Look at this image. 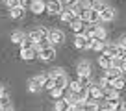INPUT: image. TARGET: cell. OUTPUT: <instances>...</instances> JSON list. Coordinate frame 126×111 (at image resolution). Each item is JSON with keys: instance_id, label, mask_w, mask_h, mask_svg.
<instances>
[{"instance_id": "obj_30", "label": "cell", "mask_w": 126, "mask_h": 111, "mask_svg": "<svg viewBox=\"0 0 126 111\" xmlns=\"http://www.w3.org/2000/svg\"><path fill=\"white\" fill-rule=\"evenodd\" d=\"M52 87H54V80H52L50 76H48V78H47V82L43 83V89H48V91H50Z\"/></svg>"}, {"instance_id": "obj_37", "label": "cell", "mask_w": 126, "mask_h": 111, "mask_svg": "<svg viewBox=\"0 0 126 111\" xmlns=\"http://www.w3.org/2000/svg\"><path fill=\"white\" fill-rule=\"evenodd\" d=\"M30 4H32V0H19V6H22L24 9L30 8Z\"/></svg>"}, {"instance_id": "obj_6", "label": "cell", "mask_w": 126, "mask_h": 111, "mask_svg": "<svg viewBox=\"0 0 126 111\" xmlns=\"http://www.w3.org/2000/svg\"><path fill=\"white\" fill-rule=\"evenodd\" d=\"M89 44H91V37H87L85 33H76V37H74V46L76 48H89Z\"/></svg>"}, {"instance_id": "obj_12", "label": "cell", "mask_w": 126, "mask_h": 111, "mask_svg": "<svg viewBox=\"0 0 126 111\" xmlns=\"http://www.w3.org/2000/svg\"><path fill=\"white\" fill-rule=\"evenodd\" d=\"M76 72H78V76H91V65H89V61H82V63H78Z\"/></svg>"}, {"instance_id": "obj_32", "label": "cell", "mask_w": 126, "mask_h": 111, "mask_svg": "<svg viewBox=\"0 0 126 111\" xmlns=\"http://www.w3.org/2000/svg\"><path fill=\"white\" fill-rule=\"evenodd\" d=\"M80 0H63V4L67 6V8H72V6H78Z\"/></svg>"}, {"instance_id": "obj_36", "label": "cell", "mask_w": 126, "mask_h": 111, "mask_svg": "<svg viewBox=\"0 0 126 111\" xmlns=\"http://www.w3.org/2000/svg\"><path fill=\"white\" fill-rule=\"evenodd\" d=\"M94 2H96V0H82V6H83V8H91Z\"/></svg>"}, {"instance_id": "obj_19", "label": "cell", "mask_w": 126, "mask_h": 111, "mask_svg": "<svg viewBox=\"0 0 126 111\" xmlns=\"http://www.w3.org/2000/svg\"><path fill=\"white\" fill-rule=\"evenodd\" d=\"M98 65L102 69H108V67H111V56H108V54H100V57H98Z\"/></svg>"}, {"instance_id": "obj_4", "label": "cell", "mask_w": 126, "mask_h": 111, "mask_svg": "<svg viewBox=\"0 0 126 111\" xmlns=\"http://www.w3.org/2000/svg\"><path fill=\"white\" fill-rule=\"evenodd\" d=\"M37 57L39 59H43V61H50V59H54L56 57V50H54V46H45V48H39L37 50Z\"/></svg>"}, {"instance_id": "obj_27", "label": "cell", "mask_w": 126, "mask_h": 111, "mask_svg": "<svg viewBox=\"0 0 126 111\" xmlns=\"http://www.w3.org/2000/svg\"><path fill=\"white\" fill-rule=\"evenodd\" d=\"M22 37H24V33H22V32H13V35H11V43L19 44L20 41H22Z\"/></svg>"}, {"instance_id": "obj_9", "label": "cell", "mask_w": 126, "mask_h": 111, "mask_svg": "<svg viewBox=\"0 0 126 111\" xmlns=\"http://www.w3.org/2000/svg\"><path fill=\"white\" fill-rule=\"evenodd\" d=\"M104 78L106 80H110V82H113L115 78H117V76H121L122 74V70L121 69H117V67H113V65H111V67H108V69H104Z\"/></svg>"}, {"instance_id": "obj_22", "label": "cell", "mask_w": 126, "mask_h": 111, "mask_svg": "<svg viewBox=\"0 0 126 111\" xmlns=\"http://www.w3.org/2000/svg\"><path fill=\"white\" fill-rule=\"evenodd\" d=\"M111 85H113V89H117V91H122V89H124V78H122V74L117 76V78L111 82Z\"/></svg>"}, {"instance_id": "obj_24", "label": "cell", "mask_w": 126, "mask_h": 111, "mask_svg": "<svg viewBox=\"0 0 126 111\" xmlns=\"http://www.w3.org/2000/svg\"><path fill=\"white\" fill-rule=\"evenodd\" d=\"M113 57H126L124 44H115V56H113Z\"/></svg>"}, {"instance_id": "obj_29", "label": "cell", "mask_w": 126, "mask_h": 111, "mask_svg": "<svg viewBox=\"0 0 126 111\" xmlns=\"http://www.w3.org/2000/svg\"><path fill=\"white\" fill-rule=\"evenodd\" d=\"M47 78H48V74H39V76H35V82L41 85V89H43V83L47 82Z\"/></svg>"}, {"instance_id": "obj_21", "label": "cell", "mask_w": 126, "mask_h": 111, "mask_svg": "<svg viewBox=\"0 0 126 111\" xmlns=\"http://www.w3.org/2000/svg\"><path fill=\"white\" fill-rule=\"evenodd\" d=\"M111 65L117 69H121L122 72L126 70V63H124V57H111Z\"/></svg>"}, {"instance_id": "obj_35", "label": "cell", "mask_w": 126, "mask_h": 111, "mask_svg": "<svg viewBox=\"0 0 126 111\" xmlns=\"http://www.w3.org/2000/svg\"><path fill=\"white\" fill-rule=\"evenodd\" d=\"M61 72H63V69H52V70H50V74H48V76H52V78H54V76H58V74H61Z\"/></svg>"}, {"instance_id": "obj_28", "label": "cell", "mask_w": 126, "mask_h": 111, "mask_svg": "<svg viewBox=\"0 0 126 111\" xmlns=\"http://www.w3.org/2000/svg\"><path fill=\"white\" fill-rule=\"evenodd\" d=\"M35 46H37V50H39V48H45V46H50V41H48L47 37H43V39H39L35 43Z\"/></svg>"}, {"instance_id": "obj_15", "label": "cell", "mask_w": 126, "mask_h": 111, "mask_svg": "<svg viewBox=\"0 0 126 111\" xmlns=\"http://www.w3.org/2000/svg\"><path fill=\"white\" fill-rule=\"evenodd\" d=\"M50 78H52V76H50ZM52 80H54V87H61V89L69 83V80H67V76H65V72H61V74L54 76Z\"/></svg>"}, {"instance_id": "obj_25", "label": "cell", "mask_w": 126, "mask_h": 111, "mask_svg": "<svg viewBox=\"0 0 126 111\" xmlns=\"http://www.w3.org/2000/svg\"><path fill=\"white\" fill-rule=\"evenodd\" d=\"M28 89H30L32 93H39V91H41V85L35 82V78H32L30 83H28Z\"/></svg>"}, {"instance_id": "obj_1", "label": "cell", "mask_w": 126, "mask_h": 111, "mask_svg": "<svg viewBox=\"0 0 126 111\" xmlns=\"http://www.w3.org/2000/svg\"><path fill=\"white\" fill-rule=\"evenodd\" d=\"M83 33H85L87 37H91V39H106V30H104L102 26H98L96 22L91 24L87 30H83Z\"/></svg>"}, {"instance_id": "obj_34", "label": "cell", "mask_w": 126, "mask_h": 111, "mask_svg": "<svg viewBox=\"0 0 126 111\" xmlns=\"http://www.w3.org/2000/svg\"><path fill=\"white\" fill-rule=\"evenodd\" d=\"M98 85H100V87H111V82H110V80H106V78H102L98 82Z\"/></svg>"}, {"instance_id": "obj_3", "label": "cell", "mask_w": 126, "mask_h": 111, "mask_svg": "<svg viewBox=\"0 0 126 111\" xmlns=\"http://www.w3.org/2000/svg\"><path fill=\"white\" fill-rule=\"evenodd\" d=\"M20 57L24 61H32L37 57V46L32 44V46H20Z\"/></svg>"}, {"instance_id": "obj_18", "label": "cell", "mask_w": 126, "mask_h": 111, "mask_svg": "<svg viewBox=\"0 0 126 111\" xmlns=\"http://www.w3.org/2000/svg\"><path fill=\"white\" fill-rule=\"evenodd\" d=\"M22 15H24L22 6H13V8H9V17H11V19H20Z\"/></svg>"}, {"instance_id": "obj_23", "label": "cell", "mask_w": 126, "mask_h": 111, "mask_svg": "<svg viewBox=\"0 0 126 111\" xmlns=\"http://www.w3.org/2000/svg\"><path fill=\"white\" fill-rule=\"evenodd\" d=\"M106 106H104V109L111 111V109H119V98H111V100H106Z\"/></svg>"}, {"instance_id": "obj_17", "label": "cell", "mask_w": 126, "mask_h": 111, "mask_svg": "<svg viewBox=\"0 0 126 111\" xmlns=\"http://www.w3.org/2000/svg\"><path fill=\"white\" fill-rule=\"evenodd\" d=\"M104 46H106V39H91L89 48H93L94 52H102Z\"/></svg>"}, {"instance_id": "obj_20", "label": "cell", "mask_w": 126, "mask_h": 111, "mask_svg": "<svg viewBox=\"0 0 126 111\" xmlns=\"http://www.w3.org/2000/svg\"><path fill=\"white\" fill-rule=\"evenodd\" d=\"M0 109H4V111L13 109V104L9 102V96H6V95H2V96H0Z\"/></svg>"}, {"instance_id": "obj_26", "label": "cell", "mask_w": 126, "mask_h": 111, "mask_svg": "<svg viewBox=\"0 0 126 111\" xmlns=\"http://www.w3.org/2000/svg\"><path fill=\"white\" fill-rule=\"evenodd\" d=\"M48 93H50V96H52V98L56 100V98H59V96L63 95V89H61V87H52V89H50Z\"/></svg>"}, {"instance_id": "obj_13", "label": "cell", "mask_w": 126, "mask_h": 111, "mask_svg": "<svg viewBox=\"0 0 126 111\" xmlns=\"http://www.w3.org/2000/svg\"><path fill=\"white\" fill-rule=\"evenodd\" d=\"M54 107H56V111H69V109H71V104L63 98V96H59V98H56Z\"/></svg>"}, {"instance_id": "obj_38", "label": "cell", "mask_w": 126, "mask_h": 111, "mask_svg": "<svg viewBox=\"0 0 126 111\" xmlns=\"http://www.w3.org/2000/svg\"><path fill=\"white\" fill-rule=\"evenodd\" d=\"M4 95V87H2V85H0V96Z\"/></svg>"}, {"instance_id": "obj_7", "label": "cell", "mask_w": 126, "mask_h": 111, "mask_svg": "<svg viewBox=\"0 0 126 111\" xmlns=\"http://www.w3.org/2000/svg\"><path fill=\"white\" fill-rule=\"evenodd\" d=\"M98 15H100V20H104V22H111V20L115 19V9L110 8V6H104V8L98 11Z\"/></svg>"}, {"instance_id": "obj_33", "label": "cell", "mask_w": 126, "mask_h": 111, "mask_svg": "<svg viewBox=\"0 0 126 111\" xmlns=\"http://www.w3.org/2000/svg\"><path fill=\"white\" fill-rule=\"evenodd\" d=\"M4 4L8 6V9H9V8H13V6H19V0H4Z\"/></svg>"}, {"instance_id": "obj_11", "label": "cell", "mask_w": 126, "mask_h": 111, "mask_svg": "<svg viewBox=\"0 0 126 111\" xmlns=\"http://www.w3.org/2000/svg\"><path fill=\"white\" fill-rule=\"evenodd\" d=\"M100 89H102V98L104 100L119 98V91H117V89H113V85H111V87H100Z\"/></svg>"}, {"instance_id": "obj_5", "label": "cell", "mask_w": 126, "mask_h": 111, "mask_svg": "<svg viewBox=\"0 0 126 111\" xmlns=\"http://www.w3.org/2000/svg\"><path fill=\"white\" fill-rule=\"evenodd\" d=\"M47 39L50 41V44H59L65 41V35H63L61 30H48L47 32Z\"/></svg>"}, {"instance_id": "obj_14", "label": "cell", "mask_w": 126, "mask_h": 111, "mask_svg": "<svg viewBox=\"0 0 126 111\" xmlns=\"http://www.w3.org/2000/svg\"><path fill=\"white\" fill-rule=\"evenodd\" d=\"M30 9L32 13H43L45 11V0H32V4H30Z\"/></svg>"}, {"instance_id": "obj_16", "label": "cell", "mask_w": 126, "mask_h": 111, "mask_svg": "<svg viewBox=\"0 0 126 111\" xmlns=\"http://www.w3.org/2000/svg\"><path fill=\"white\" fill-rule=\"evenodd\" d=\"M30 37L32 41H33V43H37V41L39 39H43V37H47V30H45V28H39V30H33V32H30Z\"/></svg>"}, {"instance_id": "obj_2", "label": "cell", "mask_w": 126, "mask_h": 111, "mask_svg": "<svg viewBox=\"0 0 126 111\" xmlns=\"http://www.w3.org/2000/svg\"><path fill=\"white\" fill-rule=\"evenodd\" d=\"M63 9V2L61 0H45V11L48 15H58Z\"/></svg>"}, {"instance_id": "obj_31", "label": "cell", "mask_w": 126, "mask_h": 111, "mask_svg": "<svg viewBox=\"0 0 126 111\" xmlns=\"http://www.w3.org/2000/svg\"><path fill=\"white\" fill-rule=\"evenodd\" d=\"M104 6H106V4H104V2H100V0H96V2H94V4L91 6V8H93V9H96V11H100V9H102Z\"/></svg>"}, {"instance_id": "obj_10", "label": "cell", "mask_w": 126, "mask_h": 111, "mask_svg": "<svg viewBox=\"0 0 126 111\" xmlns=\"http://www.w3.org/2000/svg\"><path fill=\"white\" fill-rule=\"evenodd\" d=\"M58 15H59V19H61V22H71V20L76 17V13H74L72 8H67V9H61Z\"/></svg>"}, {"instance_id": "obj_8", "label": "cell", "mask_w": 126, "mask_h": 111, "mask_svg": "<svg viewBox=\"0 0 126 111\" xmlns=\"http://www.w3.org/2000/svg\"><path fill=\"white\" fill-rule=\"evenodd\" d=\"M69 26H71V30H72L74 33H82L83 30H85V22H83L80 17H74V19L69 22Z\"/></svg>"}]
</instances>
